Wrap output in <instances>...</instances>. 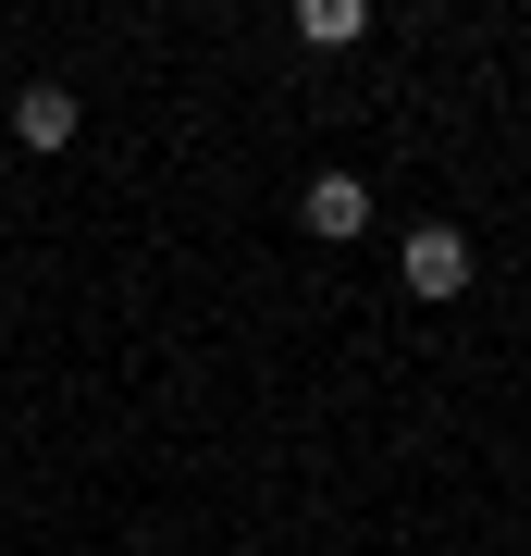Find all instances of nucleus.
Masks as SVG:
<instances>
[{
	"instance_id": "7ed1b4c3",
	"label": "nucleus",
	"mask_w": 531,
	"mask_h": 556,
	"mask_svg": "<svg viewBox=\"0 0 531 556\" xmlns=\"http://www.w3.org/2000/svg\"><path fill=\"white\" fill-rule=\"evenodd\" d=\"M13 137L25 149H62V137H75V87H25V100H13Z\"/></svg>"
},
{
	"instance_id": "20e7f679",
	"label": "nucleus",
	"mask_w": 531,
	"mask_h": 556,
	"mask_svg": "<svg viewBox=\"0 0 531 556\" xmlns=\"http://www.w3.org/2000/svg\"><path fill=\"white\" fill-rule=\"evenodd\" d=\"M296 38H309V50H346V38H371V0H296Z\"/></svg>"
},
{
	"instance_id": "f03ea898",
	"label": "nucleus",
	"mask_w": 531,
	"mask_h": 556,
	"mask_svg": "<svg viewBox=\"0 0 531 556\" xmlns=\"http://www.w3.org/2000/svg\"><path fill=\"white\" fill-rule=\"evenodd\" d=\"M296 223H309V236H358V223H371V186H358V174H309V199H296Z\"/></svg>"
},
{
	"instance_id": "f257e3e1",
	"label": "nucleus",
	"mask_w": 531,
	"mask_h": 556,
	"mask_svg": "<svg viewBox=\"0 0 531 556\" xmlns=\"http://www.w3.org/2000/svg\"><path fill=\"white\" fill-rule=\"evenodd\" d=\"M395 273H408V298H470V236H457V223H420V236L395 248Z\"/></svg>"
}]
</instances>
